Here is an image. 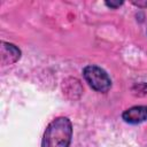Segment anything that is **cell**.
I'll return each mask as SVG.
<instances>
[{
    "label": "cell",
    "mask_w": 147,
    "mask_h": 147,
    "mask_svg": "<svg viewBox=\"0 0 147 147\" xmlns=\"http://www.w3.org/2000/svg\"><path fill=\"white\" fill-rule=\"evenodd\" d=\"M72 137V124L68 117L60 116L46 127L41 147H69Z\"/></svg>",
    "instance_id": "6da1fadb"
},
{
    "label": "cell",
    "mask_w": 147,
    "mask_h": 147,
    "mask_svg": "<svg viewBox=\"0 0 147 147\" xmlns=\"http://www.w3.org/2000/svg\"><path fill=\"white\" fill-rule=\"evenodd\" d=\"M83 75L88 85L96 92L106 93L111 87V79L108 74L100 67L90 64L84 68Z\"/></svg>",
    "instance_id": "7a4b0ae2"
},
{
    "label": "cell",
    "mask_w": 147,
    "mask_h": 147,
    "mask_svg": "<svg viewBox=\"0 0 147 147\" xmlns=\"http://www.w3.org/2000/svg\"><path fill=\"white\" fill-rule=\"evenodd\" d=\"M123 119L130 124H139L147 119V106H134L122 114Z\"/></svg>",
    "instance_id": "3957f363"
},
{
    "label": "cell",
    "mask_w": 147,
    "mask_h": 147,
    "mask_svg": "<svg viewBox=\"0 0 147 147\" xmlns=\"http://www.w3.org/2000/svg\"><path fill=\"white\" fill-rule=\"evenodd\" d=\"M21 57V51L13 44L1 42V63L2 64H13L18 61Z\"/></svg>",
    "instance_id": "277c9868"
},
{
    "label": "cell",
    "mask_w": 147,
    "mask_h": 147,
    "mask_svg": "<svg viewBox=\"0 0 147 147\" xmlns=\"http://www.w3.org/2000/svg\"><path fill=\"white\" fill-rule=\"evenodd\" d=\"M123 3V1H117V2H113V1H107L106 2V6H108V7H110V8H117V7H119Z\"/></svg>",
    "instance_id": "5b68a950"
},
{
    "label": "cell",
    "mask_w": 147,
    "mask_h": 147,
    "mask_svg": "<svg viewBox=\"0 0 147 147\" xmlns=\"http://www.w3.org/2000/svg\"><path fill=\"white\" fill-rule=\"evenodd\" d=\"M132 3L138 7H147V1H132Z\"/></svg>",
    "instance_id": "8992f818"
}]
</instances>
